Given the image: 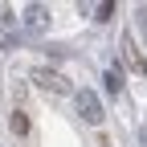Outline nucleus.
<instances>
[{
  "mask_svg": "<svg viewBox=\"0 0 147 147\" xmlns=\"http://www.w3.org/2000/svg\"><path fill=\"white\" fill-rule=\"evenodd\" d=\"M102 82H106V90H110V94H115V98L123 94V69H119V65H110V69L102 74Z\"/></svg>",
  "mask_w": 147,
  "mask_h": 147,
  "instance_id": "nucleus-4",
  "label": "nucleus"
},
{
  "mask_svg": "<svg viewBox=\"0 0 147 147\" xmlns=\"http://www.w3.org/2000/svg\"><path fill=\"white\" fill-rule=\"evenodd\" d=\"M94 12H98V21H110V16H115V4H98Z\"/></svg>",
  "mask_w": 147,
  "mask_h": 147,
  "instance_id": "nucleus-6",
  "label": "nucleus"
},
{
  "mask_svg": "<svg viewBox=\"0 0 147 147\" xmlns=\"http://www.w3.org/2000/svg\"><path fill=\"white\" fill-rule=\"evenodd\" d=\"M33 78H37V82H41L45 90H53V94H65V90H69V82L61 78V74H53V69H37V74H33Z\"/></svg>",
  "mask_w": 147,
  "mask_h": 147,
  "instance_id": "nucleus-3",
  "label": "nucleus"
},
{
  "mask_svg": "<svg viewBox=\"0 0 147 147\" xmlns=\"http://www.w3.org/2000/svg\"><path fill=\"white\" fill-rule=\"evenodd\" d=\"M25 29L29 33H45L49 29V8L45 4H29L25 8Z\"/></svg>",
  "mask_w": 147,
  "mask_h": 147,
  "instance_id": "nucleus-2",
  "label": "nucleus"
},
{
  "mask_svg": "<svg viewBox=\"0 0 147 147\" xmlns=\"http://www.w3.org/2000/svg\"><path fill=\"white\" fill-rule=\"evenodd\" d=\"M8 127H12L16 135H25V131H29V119L21 115V110H12V119H8Z\"/></svg>",
  "mask_w": 147,
  "mask_h": 147,
  "instance_id": "nucleus-5",
  "label": "nucleus"
},
{
  "mask_svg": "<svg viewBox=\"0 0 147 147\" xmlns=\"http://www.w3.org/2000/svg\"><path fill=\"white\" fill-rule=\"evenodd\" d=\"M78 115H82L90 127H98V123H102V102H98L94 90H78Z\"/></svg>",
  "mask_w": 147,
  "mask_h": 147,
  "instance_id": "nucleus-1",
  "label": "nucleus"
},
{
  "mask_svg": "<svg viewBox=\"0 0 147 147\" xmlns=\"http://www.w3.org/2000/svg\"><path fill=\"white\" fill-rule=\"evenodd\" d=\"M139 25H143V33H147V4L139 8Z\"/></svg>",
  "mask_w": 147,
  "mask_h": 147,
  "instance_id": "nucleus-7",
  "label": "nucleus"
}]
</instances>
